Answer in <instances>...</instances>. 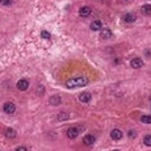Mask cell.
<instances>
[{
  "instance_id": "1",
  "label": "cell",
  "mask_w": 151,
  "mask_h": 151,
  "mask_svg": "<svg viewBox=\"0 0 151 151\" xmlns=\"http://www.w3.org/2000/svg\"><path fill=\"white\" fill-rule=\"evenodd\" d=\"M88 84V79L84 76H79V78H72L68 79L66 82V87L67 88H78V87H85Z\"/></svg>"
},
{
  "instance_id": "2",
  "label": "cell",
  "mask_w": 151,
  "mask_h": 151,
  "mask_svg": "<svg viewBox=\"0 0 151 151\" xmlns=\"http://www.w3.org/2000/svg\"><path fill=\"white\" fill-rule=\"evenodd\" d=\"M3 110L8 114H13L16 112V105L13 104V103H5V104L3 105Z\"/></svg>"
},
{
  "instance_id": "3",
  "label": "cell",
  "mask_w": 151,
  "mask_h": 151,
  "mask_svg": "<svg viewBox=\"0 0 151 151\" xmlns=\"http://www.w3.org/2000/svg\"><path fill=\"white\" fill-rule=\"evenodd\" d=\"M79 133H80V130L78 127H70V129H67V137L70 139H75L79 135Z\"/></svg>"
},
{
  "instance_id": "4",
  "label": "cell",
  "mask_w": 151,
  "mask_h": 151,
  "mask_svg": "<svg viewBox=\"0 0 151 151\" xmlns=\"http://www.w3.org/2000/svg\"><path fill=\"white\" fill-rule=\"evenodd\" d=\"M130 66L133 67V68H142V67H143V61H142L141 58H134V59H131Z\"/></svg>"
},
{
  "instance_id": "5",
  "label": "cell",
  "mask_w": 151,
  "mask_h": 151,
  "mask_svg": "<svg viewBox=\"0 0 151 151\" xmlns=\"http://www.w3.org/2000/svg\"><path fill=\"white\" fill-rule=\"evenodd\" d=\"M110 138L113 139V141H120V139L122 138V131L118 129H113L110 131Z\"/></svg>"
},
{
  "instance_id": "6",
  "label": "cell",
  "mask_w": 151,
  "mask_h": 151,
  "mask_svg": "<svg viewBox=\"0 0 151 151\" xmlns=\"http://www.w3.org/2000/svg\"><path fill=\"white\" fill-rule=\"evenodd\" d=\"M17 88L20 89V91H26V89L29 88V82H28L26 79H21V80H19V83H17Z\"/></svg>"
},
{
  "instance_id": "7",
  "label": "cell",
  "mask_w": 151,
  "mask_h": 151,
  "mask_svg": "<svg viewBox=\"0 0 151 151\" xmlns=\"http://www.w3.org/2000/svg\"><path fill=\"white\" fill-rule=\"evenodd\" d=\"M93 142H95V137L92 134H87L84 138H83V143L85 146H91V145H93Z\"/></svg>"
},
{
  "instance_id": "8",
  "label": "cell",
  "mask_w": 151,
  "mask_h": 151,
  "mask_svg": "<svg viewBox=\"0 0 151 151\" xmlns=\"http://www.w3.org/2000/svg\"><path fill=\"white\" fill-rule=\"evenodd\" d=\"M91 29L95 30V32H97V30H101V29H103V22L100 21V20L93 21V22L91 24Z\"/></svg>"
},
{
  "instance_id": "9",
  "label": "cell",
  "mask_w": 151,
  "mask_h": 151,
  "mask_svg": "<svg viewBox=\"0 0 151 151\" xmlns=\"http://www.w3.org/2000/svg\"><path fill=\"white\" fill-rule=\"evenodd\" d=\"M50 105H59L61 103H62V99H61V96H58V95H54V96L50 97Z\"/></svg>"
},
{
  "instance_id": "10",
  "label": "cell",
  "mask_w": 151,
  "mask_h": 151,
  "mask_svg": "<svg viewBox=\"0 0 151 151\" xmlns=\"http://www.w3.org/2000/svg\"><path fill=\"white\" fill-rule=\"evenodd\" d=\"M91 8L89 7H83V8H80L79 9V15L80 16H83V17H87V16H89L91 15Z\"/></svg>"
},
{
  "instance_id": "11",
  "label": "cell",
  "mask_w": 151,
  "mask_h": 151,
  "mask_svg": "<svg viewBox=\"0 0 151 151\" xmlns=\"http://www.w3.org/2000/svg\"><path fill=\"white\" fill-rule=\"evenodd\" d=\"M135 20H137V16L134 15V13H126V15L124 16V21L125 22H129V24H130V22H134Z\"/></svg>"
},
{
  "instance_id": "12",
  "label": "cell",
  "mask_w": 151,
  "mask_h": 151,
  "mask_svg": "<svg viewBox=\"0 0 151 151\" xmlns=\"http://www.w3.org/2000/svg\"><path fill=\"white\" fill-rule=\"evenodd\" d=\"M141 13L143 16H150L151 15V5L150 4H146L141 8Z\"/></svg>"
},
{
  "instance_id": "13",
  "label": "cell",
  "mask_w": 151,
  "mask_h": 151,
  "mask_svg": "<svg viewBox=\"0 0 151 151\" xmlns=\"http://www.w3.org/2000/svg\"><path fill=\"white\" fill-rule=\"evenodd\" d=\"M91 99H92V96H91V93H88V92H84V93H82L79 96V100L82 103H88Z\"/></svg>"
},
{
  "instance_id": "14",
  "label": "cell",
  "mask_w": 151,
  "mask_h": 151,
  "mask_svg": "<svg viewBox=\"0 0 151 151\" xmlns=\"http://www.w3.org/2000/svg\"><path fill=\"white\" fill-rule=\"evenodd\" d=\"M100 37L104 38V40H108V38H110V37H112V32H110L109 29H101Z\"/></svg>"
},
{
  "instance_id": "15",
  "label": "cell",
  "mask_w": 151,
  "mask_h": 151,
  "mask_svg": "<svg viewBox=\"0 0 151 151\" xmlns=\"http://www.w3.org/2000/svg\"><path fill=\"white\" fill-rule=\"evenodd\" d=\"M70 118V114L66 113V112H61V113H58L57 116V120L58 121H66V120Z\"/></svg>"
},
{
  "instance_id": "16",
  "label": "cell",
  "mask_w": 151,
  "mask_h": 151,
  "mask_svg": "<svg viewBox=\"0 0 151 151\" xmlns=\"http://www.w3.org/2000/svg\"><path fill=\"white\" fill-rule=\"evenodd\" d=\"M5 137H7V138H15V137H16V131L13 129H7V130H5Z\"/></svg>"
},
{
  "instance_id": "17",
  "label": "cell",
  "mask_w": 151,
  "mask_h": 151,
  "mask_svg": "<svg viewBox=\"0 0 151 151\" xmlns=\"http://www.w3.org/2000/svg\"><path fill=\"white\" fill-rule=\"evenodd\" d=\"M141 121L143 122V124H151V116H142Z\"/></svg>"
},
{
  "instance_id": "18",
  "label": "cell",
  "mask_w": 151,
  "mask_h": 151,
  "mask_svg": "<svg viewBox=\"0 0 151 151\" xmlns=\"http://www.w3.org/2000/svg\"><path fill=\"white\" fill-rule=\"evenodd\" d=\"M143 143L146 145V146H151V135H146L143 138Z\"/></svg>"
},
{
  "instance_id": "19",
  "label": "cell",
  "mask_w": 151,
  "mask_h": 151,
  "mask_svg": "<svg viewBox=\"0 0 151 151\" xmlns=\"http://www.w3.org/2000/svg\"><path fill=\"white\" fill-rule=\"evenodd\" d=\"M13 0H0V4L4 5V7H8V5H12Z\"/></svg>"
},
{
  "instance_id": "20",
  "label": "cell",
  "mask_w": 151,
  "mask_h": 151,
  "mask_svg": "<svg viewBox=\"0 0 151 151\" xmlns=\"http://www.w3.org/2000/svg\"><path fill=\"white\" fill-rule=\"evenodd\" d=\"M41 36H42V37L45 38V40H50V37H51V36H50V33L45 32V30H43V32H42V33H41Z\"/></svg>"
},
{
  "instance_id": "21",
  "label": "cell",
  "mask_w": 151,
  "mask_h": 151,
  "mask_svg": "<svg viewBox=\"0 0 151 151\" xmlns=\"http://www.w3.org/2000/svg\"><path fill=\"white\" fill-rule=\"evenodd\" d=\"M37 89H38V91H37L38 95H43V92H45V87H43V85H40Z\"/></svg>"
},
{
  "instance_id": "22",
  "label": "cell",
  "mask_w": 151,
  "mask_h": 151,
  "mask_svg": "<svg viewBox=\"0 0 151 151\" xmlns=\"http://www.w3.org/2000/svg\"><path fill=\"white\" fill-rule=\"evenodd\" d=\"M129 137H130V138H135V137H137V131L135 130H130L129 131Z\"/></svg>"
},
{
  "instance_id": "23",
  "label": "cell",
  "mask_w": 151,
  "mask_h": 151,
  "mask_svg": "<svg viewBox=\"0 0 151 151\" xmlns=\"http://www.w3.org/2000/svg\"><path fill=\"white\" fill-rule=\"evenodd\" d=\"M28 149L26 147H22V146H20V147H16V151H26Z\"/></svg>"
},
{
  "instance_id": "24",
  "label": "cell",
  "mask_w": 151,
  "mask_h": 151,
  "mask_svg": "<svg viewBox=\"0 0 151 151\" xmlns=\"http://www.w3.org/2000/svg\"><path fill=\"white\" fill-rule=\"evenodd\" d=\"M145 54H146V55H150V57H151V50H149V51H146Z\"/></svg>"
}]
</instances>
